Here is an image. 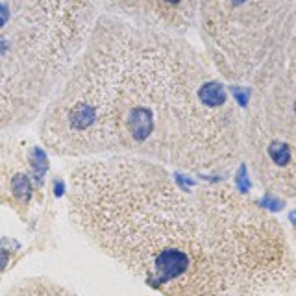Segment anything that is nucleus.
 <instances>
[{"mask_svg": "<svg viewBox=\"0 0 296 296\" xmlns=\"http://www.w3.org/2000/svg\"><path fill=\"white\" fill-rule=\"evenodd\" d=\"M76 228L163 296H274L295 283L283 230L230 189L193 191L159 163L98 157L71 174Z\"/></svg>", "mask_w": 296, "mask_h": 296, "instance_id": "f257e3e1", "label": "nucleus"}, {"mask_svg": "<svg viewBox=\"0 0 296 296\" xmlns=\"http://www.w3.org/2000/svg\"><path fill=\"white\" fill-rule=\"evenodd\" d=\"M41 119L45 147L67 157L211 170L239 148L226 87L165 30L106 11Z\"/></svg>", "mask_w": 296, "mask_h": 296, "instance_id": "f03ea898", "label": "nucleus"}, {"mask_svg": "<svg viewBox=\"0 0 296 296\" xmlns=\"http://www.w3.org/2000/svg\"><path fill=\"white\" fill-rule=\"evenodd\" d=\"M100 13V0H0V128L43 113Z\"/></svg>", "mask_w": 296, "mask_h": 296, "instance_id": "7ed1b4c3", "label": "nucleus"}, {"mask_svg": "<svg viewBox=\"0 0 296 296\" xmlns=\"http://www.w3.org/2000/svg\"><path fill=\"white\" fill-rule=\"evenodd\" d=\"M4 296H76L71 291L63 289L61 285H56L52 281H41V279H32L22 285H17Z\"/></svg>", "mask_w": 296, "mask_h": 296, "instance_id": "20e7f679", "label": "nucleus"}, {"mask_svg": "<svg viewBox=\"0 0 296 296\" xmlns=\"http://www.w3.org/2000/svg\"><path fill=\"white\" fill-rule=\"evenodd\" d=\"M13 193L17 194L18 198L28 200V196H30V182H28L26 176H15L13 178Z\"/></svg>", "mask_w": 296, "mask_h": 296, "instance_id": "39448f33", "label": "nucleus"}, {"mask_svg": "<svg viewBox=\"0 0 296 296\" xmlns=\"http://www.w3.org/2000/svg\"><path fill=\"white\" fill-rule=\"evenodd\" d=\"M6 263H8V252H4V250H0V270H4V267H6Z\"/></svg>", "mask_w": 296, "mask_h": 296, "instance_id": "423d86ee", "label": "nucleus"}]
</instances>
